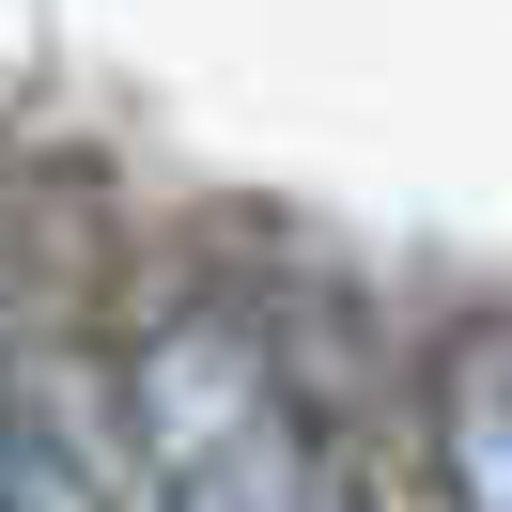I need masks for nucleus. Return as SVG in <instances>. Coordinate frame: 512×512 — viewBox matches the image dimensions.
<instances>
[{"instance_id":"f03ea898","label":"nucleus","mask_w":512,"mask_h":512,"mask_svg":"<svg viewBox=\"0 0 512 512\" xmlns=\"http://www.w3.org/2000/svg\"><path fill=\"white\" fill-rule=\"evenodd\" d=\"M435 481L450 512H512V311H481L435 357Z\"/></svg>"},{"instance_id":"f257e3e1","label":"nucleus","mask_w":512,"mask_h":512,"mask_svg":"<svg viewBox=\"0 0 512 512\" xmlns=\"http://www.w3.org/2000/svg\"><path fill=\"white\" fill-rule=\"evenodd\" d=\"M125 419H140V497L156 512H357L342 435L264 357V326H233V311H171L125 373Z\"/></svg>"},{"instance_id":"7ed1b4c3","label":"nucleus","mask_w":512,"mask_h":512,"mask_svg":"<svg viewBox=\"0 0 512 512\" xmlns=\"http://www.w3.org/2000/svg\"><path fill=\"white\" fill-rule=\"evenodd\" d=\"M0 512H109L94 419H78L63 373H16V388H0Z\"/></svg>"}]
</instances>
